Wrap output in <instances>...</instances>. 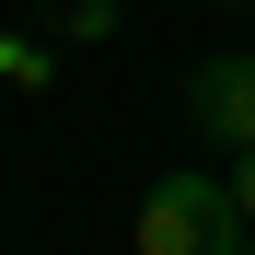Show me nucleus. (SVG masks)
Masks as SVG:
<instances>
[{
    "mask_svg": "<svg viewBox=\"0 0 255 255\" xmlns=\"http://www.w3.org/2000/svg\"><path fill=\"white\" fill-rule=\"evenodd\" d=\"M244 197L232 174H162L139 197V255H244Z\"/></svg>",
    "mask_w": 255,
    "mask_h": 255,
    "instance_id": "obj_1",
    "label": "nucleus"
},
{
    "mask_svg": "<svg viewBox=\"0 0 255 255\" xmlns=\"http://www.w3.org/2000/svg\"><path fill=\"white\" fill-rule=\"evenodd\" d=\"M186 116H197L221 151H244V139H255V58H244V47L197 58V81H186Z\"/></svg>",
    "mask_w": 255,
    "mask_h": 255,
    "instance_id": "obj_2",
    "label": "nucleus"
},
{
    "mask_svg": "<svg viewBox=\"0 0 255 255\" xmlns=\"http://www.w3.org/2000/svg\"><path fill=\"white\" fill-rule=\"evenodd\" d=\"M0 81H12V93H47V81H58V47H47V35H0Z\"/></svg>",
    "mask_w": 255,
    "mask_h": 255,
    "instance_id": "obj_3",
    "label": "nucleus"
},
{
    "mask_svg": "<svg viewBox=\"0 0 255 255\" xmlns=\"http://www.w3.org/2000/svg\"><path fill=\"white\" fill-rule=\"evenodd\" d=\"M58 35H116V0H58Z\"/></svg>",
    "mask_w": 255,
    "mask_h": 255,
    "instance_id": "obj_4",
    "label": "nucleus"
},
{
    "mask_svg": "<svg viewBox=\"0 0 255 255\" xmlns=\"http://www.w3.org/2000/svg\"><path fill=\"white\" fill-rule=\"evenodd\" d=\"M232 197H244V221H255V139L232 151Z\"/></svg>",
    "mask_w": 255,
    "mask_h": 255,
    "instance_id": "obj_5",
    "label": "nucleus"
},
{
    "mask_svg": "<svg viewBox=\"0 0 255 255\" xmlns=\"http://www.w3.org/2000/svg\"><path fill=\"white\" fill-rule=\"evenodd\" d=\"M221 12H255V0H221Z\"/></svg>",
    "mask_w": 255,
    "mask_h": 255,
    "instance_id": "obj_6",
    "label": "nucleus"
},
{
    "mask_svg": "<svg viewBox=\"0 0 255 255\" xmlns=\"http://www.w3.org/2000/svg\"><path fill=\"white\" fill-rule=\"evenodd\" d=\"M244 255H255V232H244Z\"/></svg>",
    "mask_w": 255,
    "mask_h": 255,
    "instance_id": "obj_7",
    "label": "nucleus"
}]
</instances>
